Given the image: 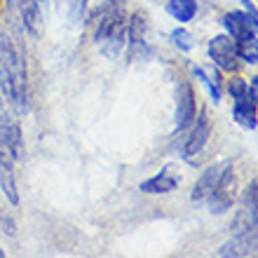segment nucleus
<instances>
[{
  "instance_id": "3",
  "label": "nucleus",
  "mask_w": 258,
  "mask_h": 258,
  "mask_svg": "<svg viewBox=\"0 0 258 258\" xmlns=\"http://www.w3.org/2000/svg\"><path fill=\"white\" fill-rule=\"evenodd\" d=\"M235 185H237V178L232 174V167L225 169V174L221 176V181L216 183V188L209 192V211L214 216H223L225 211L232 207L235 202Z\"/></svg>"
},
{
  "instance_id": "18",
  "label": "nucleus",
  "mask_w": 258,
  "mask_h": 258,
  "mask_svg": "<svg viewBox=\"0 0 258 258\" xmlns=\"http://www.w3.org/2000/svg\"><path fill=\"white\" fill-rule=\"evenodd\" d=\"M171 42H174L181 52H190V49L195 47V38H192V33L185 31V28H174V31H171Z\"/></svg>"
},
{
  "instance_id": "17",
  "label": "nucleus",
  "mask_w": 258,
  "mask_h": 258,
  "mask_svg": "<svg viewBox=\"0 0 258 258\" xmlns=\"http://www.w3.org/2000/svg\"><path fill=\"white\" fill-rule=\"evenodd\" d=\"M235 52H237V59L246 63H256L258 61V47H256V40H242V42H235Z\"/></svg>"
},
{
  "instance_id": "12",
  "label": "nucleus",
  "mask_w": 258,
  "mask_h": 258,
  "mask_svg": "<svg viewBox=\"0 0 258 258\" xmlns=\"http://www.w3.org/2000/svg\"><path fill=\"white\" fill-rule=\"evenodd\" d=\"M232 117L237 120L242 127L246 129H256V101L251 99H235V106H232Z\"/></svg>"
},
{
  "instance_id": "11",
  "label": "nucleus",
  "mask_w": 258,
  "mask_h": 258,
  "mask_svg": "<svg viewBox=\"0 0 258 258\" xmlns=\"http://www.w3.org/2000/svg\"><path fill=\"white\" fill-rule=\"evenodd\" d=\"M176 188L178 178L171 176L169 171H160L157 176H150L139 183V190L146 192V195H167V192H174Z\"/></svg>"
},
{
  "instance_id": "14",
  "label": "nucleus",
  "mask_w": 258,
  "mask_h": 258,
  "mask_svg": "<svg viewBox=\"0 0 258 258\" xmlns=\"http://www.w3.org/2000/svg\"><path fill=\"white\" fill-rule=\"evenodd\" d=\"M192 75H195L197 80L207 87V92H209V96L214 99V103L221 101V82H218V71H214L211 75H207V71H204V68H192Z\"/></svg>"
},
{
  "instance_id": "16",
  "label": "nucleus",
  "mask_w": 258,
  "mask_h": 258,
  "mask_svg": "<svg viewBox=\"0 0 258 258\" xmlns=\"http://www.w3.org/2000/svg\"><path fill=\"white\" fill-rule=\"evenodd\" d=\"M0 185H3V190H5L10 202L19 204V195H17V185H14V176H12V167H3V164H0Z\"/></svg>"
},
{
  "instance_id": "19",
  "label": "nucleus",
  "mask_w": 258,
  "mask_h": 258,
  "mask_svg": "<svg viewBox=\"0 0 258 258\" xmlns=\"http://www.w3.org/2000/svg\"><path fill=\"white\" fill-rule=\"evenodd\" d=\"M256 192H258V183L256 181H251V183L246 185L244 190V211H249V214H256Z\"/></svg>"
},
{
  "instance_id": "15",
  "label": "nucleus",
  "mask_w": 258,
  "mask_h": 258,
  "mask_svg": "<svg viewBox=\"0 0 258 258\" xmlns=\"http://www.w3.org/2000/svg\"><path fill=\"white\" fill-rule=\"evenodd\" d=\"M56 5L61 7L66 17L73 24H80L85 19V12H87V0H56Z\"/></svg>"
},
{
  "instance_id": "1",
  "label": "nucleus",
  "mask_w": 258,
  "mask_h": 258,
  "mask_svg": "<svg viewBox=\"0 0 258 258\" xmlns=\"http://www.w3.org/2000/svg\"><path fill=\"white\" fill-rule=\"evenodd\" d=\"M0 92L17 113H24L28 108L26 56L19 45L5 33L0 35Z\"/></svg>"
},
{
  "instance_id": "21",
  "label": "nucleus",
  "mask_w": 258,
  "mask_h": 258,
  "mask_svg": "<svg viewBox=\"0 0 258 258\" xmlns=\"http://www.w3.org/2000/svg\"><path fill=\"white\" fill-rule=\"evenodd\" d=\"M242 3H244V7H246V14H249L251 19L258 21V17H256V5H253V3H249V0H242Z\"/></svg>"
},
{
  "instance_id": "8",
  "label": "nucleus",
  "mask_w": 258,
  "mask_h": 258,
  "mask_svg": "<svg viewBox=\"0 0 258 258\" xmlns=\"http://www.w3.org/2000/svg\"><path fill=\"white\" fill-rule=\"evenodd\" d=\"M192 122H195V127H192V132L188 134V139H185V143H183L185 157H195L197 153L207 146L209 134H211V122H209V117H207V113H202V115L197 117V120H192Z\"/></svg>"
},
{
  "instance_id": "20",
  "label": "nucleus",
  "mask_w": 258,
  "mask_h": 258,
  "mask_svg": "<svg viewBox=\"0 0 258 258\" xmlns=\"http://www.w3.org/2000/svg\"><path fill=\"white\" fill-rule=\"evenodd\" d=\"M228 92H230L232 99H244L246 96V82L242 80V78H232V80L228 82Z\"/></svg>"
},
{
  "instance_id": "22",
  "label": "nucleus",
  "mask_w": 258,
  "mask_h": 258,
  "mask_svg": "<svg viewBox=\"0 0 258 258\" xmlns=\"http://www.w3.org/2000/svg\"><path fill=\"white\" fill-rule=\"evenodd\" d=\"M99 3H122V0H99Z\"/></svg>"
},
{
  "instance_id": "9",
  "label": "nucleus",
  "mask_w": 258,
  "mask_h": 258,
  "mask_svg": "<svg viewBox=\"0 0 258 258\" xmlns=\"http://www.w3.org/2000/svg\"><path fill=\"white\" fill-rule=\"evenodd\" d=\"M129 49H132V59H146L150 56L148 42H146V17L143 14H134L132 17V24H129Z\"/></svg>"
},
{
  "instance_id": "6",
  "label": "nucleus",
  "mask_w": 258,
  "mask_h": 258,
  "mask_svg": "<svg viewBox=\"0 0 258 258\" xmlns=\"http://www.w3.org/2000/svg\"><path fill=\"white\" fill-rule=\"evenodd\" d=\"M256 19H251L249 14L244 12H228L223 17V26L225 31L232 35L235 42H242V40H256Z\"/></svg>"
},
{
  "instance_id": "7",
  "label": "nucleus",
  "mask_w": 258,
  "mask_h": 258,
  "mask_svg": "<svg viewBox=\"0 0 258 258\" xmlns=\"http://www.w3.org/2000/svg\"><path fill=\"white\" fill-rule=\"evenodd\" d=\"M232 162H218L214 164V167H209V169L204 171L202 176L197 178L195 188H192V202H202V200H207L209 197V192L216 188V183L221 181V176L225 174V169H230Z\"/></svg>"
},
{
  "instance_id": "5",
  "label": "nucleus",
  "mask_w": 258,
  "mask_h": 258,
  "mask_svg": "<svg viewBox=\"0 0 258 258\" xmlns=\"http://www.w3.org/2000/svg\"><path fill=\"white\" fill-rule=\"evenodd\" d=\"M195 120V89L190 82L178 80L176 85V132L188 129Z\"/></svg>"
},
{
  "instance_id": "10",
  "label": "nucleus",
  "mask_w": 258,
  "mask_h": 258,
  "mask_svg": "<svg viewBox=\"0 0 258 258\" xmlns=\"http://www.w3.org/2000/svg\"><path fill=\"white\" fill-rule=\"evenodd\" d=\"M256 251V230H249V232H235V237L223 244L218 249V256L221 258H228V256H249V253Z\"/></svg>"
},
{
  "instance_id": "13",
  "label": "nucleus",
  "mask_w": 258,
  "mask_h": 258,
  "mask_svg": "<svg viewBox=\"0 0 258 258\" xmlns=\"http://www.w3.org/2000/svg\"><path fill=\"white\" fill-rule=\"evenodd\" d=\"M167 14L174 17L181 24H188V21L195 19L197 14V3L195 0H167Z\"/></svg>"
},
{
  "instance_id": "4",
  "label": "nucleus",
  "mask_w": 258,
  "mask_h": 258,
  "mask_svg": "<svg viewBox=\"0 0 258 258\" xmlns=\"http://www.w3.org/2000/svg\"><path fill=\"white\" fill-rule=\"evenodd\" d=\"M207 52H209V59L214 63H216V68H221V71H228V73H232V71H237V52H235V40H232L230 35H214L209 40V47H207Z\"/></svg>"
},
{
  "instance_id": "2",
  "label": "nucleus",
  "mask_w": 258,
  "mask_h": 258,
  "mask_svg": "<svg viewBox=\"0 0 258 258\" xmlns=\"http://www.w3.org/2000/svg\"><path fill=\"white\" fill-rule=\"evenodd\" d=\"M92 26H94V42L99 45V49L108 59H115L127 45L122 3H99Z\"/></svg>"
}]
</instances>
